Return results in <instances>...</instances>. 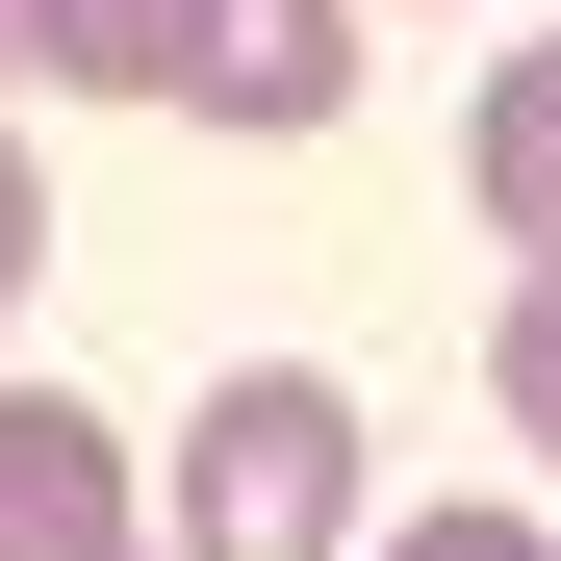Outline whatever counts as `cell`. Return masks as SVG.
<instances>
[{
  "mask_svg": "<svg viewBox=\"0 0 561 561\" xmlns=\"http://www.w3.org/2000/svg\"><path fill=\"white\" fill-rule=\"evenodd\" d=\"M0 561H128V459L51 383H0Z\"/></svg>",
  "mask_w": 561,
  "mask_h": 561,
  "instance_id": "cell-3",
  "label": "cell"
},
{
  "mask_svg": "<svg viewBox=\"0 0 561 561\" xmlns=\"http://www.w3.org/2000/svg\"><path fill=\"white\" fill-rule=\"evenodd\" d=\"M26 77L205 103V128H332L357 103V0H26Z\"/></svg>",
  "mask_w": 561,
  "mask_h": 561,
  "instance_id": "cell-1",
  "label": "cell"
},
{
  "mask_svg": "<svg viewBox=\"0 0 561 561\" xmlns=\"http://www.w3.org/2000/svg\"><path fill=\"white\" fill-rule=\"evenodd\" d=\"M153 561H357V383L255 357V383L179 409V536Z\"/></svg>",
  "mask_w": 561,
  "mask_h": 561,
  "instance_id": "cell-2",
  "label": "cell"
},
{
  "mask_svg": "<svg viewBox=\"0 0 561 561\" xmlns=\"http://www.w3.org/2000/svg\"><path fill=\"white\" fill-rule=\"evenodd\" d=\"M459 179H485V230H511V255H561V26L459 103Z\"/></svg>",
  "mask_w": 561,
  "mask_h": 561,
  "instance_id": "cell-4",
  "label": "cell"
},
{
  "mask_svg": "<svg viewBox=\"0 0 561 561\" xmlns=\"http://www.w3.org/2000/svg\"><path fill=\"white\" fill-rule=\"evenodd\" d=\"M409 561H536V511H409Z\"/></svg>",
  "mask_w": 561,
  "mask_h": 561,
  "instance_id": "cell-7",
  "label": "cell"
},
{
  "mask_svg": "<svg viewBox=\"0 0 561 561\" xmlns=\"http://www.w3.org/2000/svg\"><path fill=\"white\" fill-rule=\"evenodd\" d=\"M485 409L561 459V255H511V307H485Z\"/></svg>",
  "mask_w": 561,
  "mask_h": 561,
  "instance_id": "cell-5",
  "label": "cell"
},
{
  "mask_svg": "<svg viewBox=\"0 0 561 561\" xmlns=\"http://www.w3.org/2000/svg\"><path fill=\"white\" fill-rule=\"evenodd\" d=\"M0 77H26V0H0Z\"/></svg>",
  "mask_w": 561,
  "mask_h": 561,
  "instance_id": "cell-8",
  "label": "cell"
},
{
  "mask_svg": "<svg viewBox=\"0 0 561 561\" xmlns=\"http://www.w3.org/2000/svg\"><path fill=\"white\" fill-rule=\"evenodd\" d=\"M26 280H51V179L0 153V307H26Z\"/></svg>",
  "mask_w": 561,
  "mask_h": 561,
  "instance_id": "cell-6",
  "label": "cell"
}]
</instances>
